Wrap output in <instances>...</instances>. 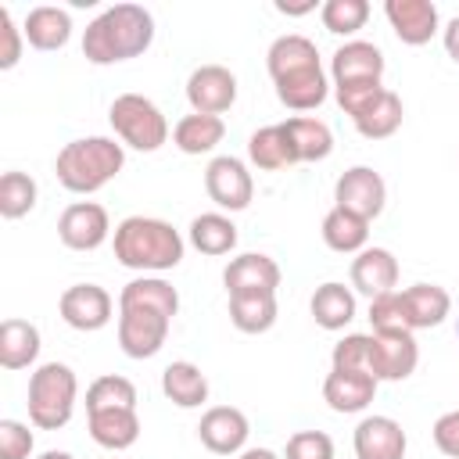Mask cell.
<instances>
[{"label":"cell","instance_id":"obj_1","mask_svg":"<svg viewBox=\"0 0 459 459\" xmlns=\"http://www.w3.org/2000/svg\"><path fill=\"white\" fill-rule=\"evenodd\" d=\"M154 39V18L140 4H115L100 11L82 32V54L93 65L140 57Z\"/></svg>","mask_w":459,"mask_h":459},{"label":"cell","instance_id":"obj_2","mask_svg":"<svg viewBox=\"0 0 459 459\" xmlns=\"http://www.w3.org/2000/svg\"><path fill=\"white\" fill-rule=\"evenodd\" d=\"M115 258L126 269L140 273H165L183 262V237L172 222L151 215H129L115 226Z\"/></svg>","mask_w":459,"mask_h":459},{"label":"cell","instance_id":"obj_3","mask_svg":"<svg viewBox=\"0 0 459 459\" xmlns=\"http://www.w3.org/2000/svg\"><path fill=\"white\" fill-rule=\"evenodd\" d=\"M122 165H126L122 143H115L111 136H82V140H72L57 151L54 172H57L65 190L93 194L104 183H111L122 172Z\"/></svg>","mask_w":459,"mask_h":459},{"label":"cell","instance_id":"obj_4","mask_svg":"<svg viewBox=\"0 0 459 459\" xmlns=\"http://www.w3.org/2000/svg\"><path fill=\"white\" fill-rule=\"evenodd\" d=\"M79 380L65 362H43L29 377V420L39 430H61L75 412Z\"/></svg>","mask_w":459,"mask_h":459},{"label":"cell","instance_id":"obj_5","mask_svg":"<svg viewBox=\"0 0 459 459\" xmlns=\"http://www.w3.org/2000/svg\"><path fill=\"white\" fill-rule=\"evenodd\" d=\"M111 129L118 133V140L133 151H158L169 140V122L161 115V108L154 100H147L143 93H122L111 100Z\"/></svg>","mask_w":459,"mask_h":459},{"label":"cell","instance_id":"obj_6","mask_svg":"<svg viewBox=\"0 0 459 459\" xmlns=\"http://www.w3.org/2000/svg\"><path fill=\"white\" fill-rule=\"evenodd\" d=\"M420 362V348L416 337L409 330H387V333H369V362L366 369L373 373V380H405L412 377Z\"/></svg>","mask_w":459,"mask_h":459},{"label":"cell","instance_id":"obj_7","mask_svg":"<svg viewBox=\"0 0 459 459\" xmlns=\"http://www.w3.org/2000/svg\"><path fill=\"white\" fill-rule=\"evenodd\" d=\"M204 190H208V197H212L219 208H226V212H244V208L251 204V197H255V179H251V172H247V165H244L240 158L219 154V158H212L208 169H204Z\"/></svg>","mask_w":459,"mask_h":459},{"label":"cell","instance_id":"obj_8","mask_svg":"<svg viewBox=\"0 0 459 459\" xmlns=\"http://www.w3.org/2000/svg\"><path fill=\"white\" fill-rule=\"evenodd\" d=\"M333 201H337V208L355 212V215H362L369 222V219H377L384 212L387 183L369 165H355V169L341 172V179L333 183Z\"/></svg>","mask_w":459,"mask_h":459},{"label":"cell","instance_id":"obj_9","mask_svg":"<svg viewBox=\"0 0 459 459\" xmlns=\"http://www.w3.org/2000/svg\"><path fill=\"white\" fill-rule=\"evenodd\" d=\"M172 319L154 308H122L118 312V344L129 359H151L165 348Z\"/></svg>","mask_w":459,"mask_h":459},{"label":"cell","instance_id":"obj_10","mask_svg":"<svg viewBox=\"0 0 459 459\" xmlns=\"http://www.w3.org/2000/svg\"><path fill=\"white\" fill-rule=\"evenodd\" d=\"M111 233V219L97 201H75L57 219V237L72 251H97Z\"/></svg>","mask_w":459,"mask_h":459},{"label":"cell","instance_id":"obj_11","mask_svg":"<svg viewBox=\"0 0 459 459\" xmlns=\"http://www.w3.org/2000/svg\"><path fill=\"white\" fill-rule=\"evenodd\" d=\"M186 100L197 115H222L237 100V75L222 65H201L186 79Z\"/></svg>","mask_w":459,"mask_h":459},{"label":"cell","instance_id":"obj_12","mask_svg":"<svg viewBox=\"0 0 459 459\" xmlns=\"http://www.w3.org/2000/svg\"><path fill=\"white\" fill-rule=\"evenodd\" d=\"M111 308H115L111 305V294L104 287H97V283H75L57 301L61 319L72 330H82V333H93V330L108 326L111 323Z\"/></svg>","mask_w":459,"mask_h":459},{"label":"cell","instance_id":"obj_13","mask_svg":"<svg viewBox=\"0 0 459 459\" xmlns=\"http://www.w3.org/2000/svg\"><path fill=\"white\" fill-rule=\"evenodd\" d=\"M247 434H251L247 416L240 409H233V405H212L197 423L201 445L208 452H215V455H237L247 445Z\"/></svg>","mask_w":459,"mask_h":459},{"label":"cell","instance_id":"obj_14","mask_svg":"<svg viewBox=\"0 0 459 459\" xmlns=\"http://www.w3.org/2000/svg\"><path fill=\"white\" fill-rule=\"evenodd\" d=\"M330 75H333V86H344V82H380L384 79V54H380L377 43L348 39L344 47L333 50Z\"/></svg>","mask_w":459,"mask_h":459},{"label":"cell","instance_id":"obj_15","mask_svg":"<svg viewBox=\"0 0 459 459\" xmlns=\"http://www.w3.org/2000/svg\"><path fill=\"white\" fill-rule=\"evenodd\" d=\"M384 14H387L394 36L409 47H423L437 32V7L430 0H387Z\"/></svg>","mask_w":459,"mask_h":459},{"label":"cell","instance_id":"obj_16","mask_svg":"<svg viewBox=\"0 0 459 459\" xmlns=\"http://www.w3.org/2000/svg\"><path fill=\"white\" fill-rule=\"evenodd\" d=\"M351 287L369 301L398 287V258L387 247H362L351 262Z\"/></svg>","mask_w":459,"mask_h":459},{"label":"cell","instance_id":"obj_17","mask_svg":"<svg viewBox=\"0 0 459 459\" xmlns=\"http://www.w3.org/2000/svg\"><path fill=\"white\" fill-rule=\"evenodd\" d=\"M222 283H226L230 294H255V290L276 294V287H280V265L269 255L247 251V255L230 258V265L222 269Z\"/></svg>","mask_w":459,"mask_h":459},{"label":"cell","instance_id":"obj_18","mask_svg":"<svg viewBox=\"0 0 459 459\" xmlns=\"http://www.w3.org/2000/svg\"><path fill=\"white\" fill-rule=\"evenodd\" d=\"M377 394L369 369H330L323 380V398L333 412H362Z\"/></svg>","mask_w":459,"mask_h":459},{"label":"cell","instance_id":"obj_19","mask_svg":"<svg viewBox=\"0 0 459 459\" xmlns=\"http://www.w3.org/2000/svg\"><path fill=\"white\" fill-rule=\"evenodd\" d=\"M405 430L391 416H366L355 427V455L359 459H405Z\"/></svg>","mask_w":459,"mask_h":459},{"label":"cell","instance_id":"obj_20","mask_svg":"<svg viewBox=\"0 0 459 459\" xmlns=\"http://www.w3.org/2000/svg\"><path fill=\"white\" fill-rule=\"evenodd\" d=\"M265 65H269V75L273 82L283 79V75H294V72H308V68H323L319 65V50L308 36H298V32H287V36H276L269 54H265Z\"/></svg>","mask_w":459,"mask_h":459},{"label":"cell","instance_id":"obj_21","mask_svg":"<svg viewBox=\"0 0 459 459\" xmlns=\"http://www.w3.org/2000/svg\"><path fill=\"white\" fill-rule=\"evenodd\" d=\"M247 158H251V165L262 169V172H276V169L298 165V151H294V143H290L283 122H280V126H262V129H255L251 140H247Z\"/></svg>","mask_w":459,"mask_h":459},{"label":"cell","instance_id":"obj_22","mask_svg":"<svg viewBox=\"0 0 459 459\" xmlns=\"http://www.w3.org/2000/svg\"><path fill=\"white\" fill-rule=\"evenodd\" d=\"M402 305H405L409 330H430L448 316L452 298L437 283H412V287L402 290Z\"/></svg>","mask_w":459,"mask_h":459},{"label":"cell","instance_id":"obj_23","mask_svg":"<svg viewBox=\"0 0 459 459\" xmlns=\"http://www.w3.org/2000/svg\"><path fill=\"white\" fill-rule=\"evenodd\" d=\"M161 391L172 405L179 409H197L208 402V377L201 373V366L179 359V362H169L161 369Z\"/></svg>","mask_w":459,"mask_h":459},{"label":"cell","instance_id":"obj_24","mask_svg":"<svg viewBox=\"0 0 459 459\" xmlns=\"http://www.w3.org/2000/svg\"><path fill=\"white\" fill-rule=\"evenodd\" d=\"M86 420H90V437L100 448L122 452V448L136 445V437H140L136 409H100V412H86Z\"/></svg>","mask_w":459,"mask_h":459},{"label":"cell","instance_id":"obj_25","mask_svg":"<svg viewBox=\"0 0 459 459\" xmlns=\"http://www.w3.org/2000/svg\"><path fill=\"white\" fill-rule=\"evenodd\" d=\"M118 308H154V312H161V316L172 319L179 312V294L161 276H136V280H129L122 287Z\"/></svg>","mask_w":459,"mask_h":459},{"label":"cell","instance_id":"obj_26","mask_svg":"<svg viewBox=\"0 0 459 459\" xmlns=\"http://www.w3.org/2000/svg\"><path fill=\"white\" fill-rule=\"evenodd\" d=\"M22 32L36 50H61L68 43V36H72V18H68V11L43 4V7H32L25 14Z\"/></svg>","mask_w":459,"mask_h":459},{"label":"cell","instance_id":"obj_27","mask_svg":"<svg viewBox=\"0 0 459 459\" xmlns=\"http://www.w3.org/2000/svg\"><path fill=\"white\" fill-rule=\"evenodd\" d=\"M326 93H330V82H326L323 68H308V72H294V75L276 79V97L290 111H312L326 100Z\"/></svg>","mask_w":459,"mask_h":459},{"label":"cell","instance_id":"obj_28","mask_svg":"<svg viewBox=\"0 0 459 459\" xmlns=\"http://www.w3.org/2000/svg\"><path fill=\"white\" fill-rule=\"evenodd\" d=\"M308 308H312V319H316L323 330H344V326L355 319V294H351L344 283L330 280V283H319V287H316Z\"/></svg>","mask_w":459,"mask_h":459},{"label":"cell","instance_id":"obj_29","mask_svg":"<svg viewBox=\"0 0 459 459\" xmlns=\"http://www.w3.org/2000/svg\"><path fill=\"white\" fill-rule=\"evenodd\" d=\"M39 355V330L29 319H4L0 323V366L25 369Z\"/></svg>","mask_w":459,"mask_h":459},{"label":"cell","instance_id":"obj_30","mask_svg":"<svg viewBox=\"0 0 459 459\" xmlns=\"http://www.w3.org/2000/svg\"><path fill=\"white\" fill-rule=\"evenodd\" d=\"M226 136V122L219 115H183L176 126H172V143L183 151V154H208L215 143H222Z\"/></svg>","mask_w":459,"mask_h":459},{"label":"cell","instance_id":"obj_31","mask_svg":"<svg viewBox=\"0 0 459 459\" xmlns=\"http://www.w3.org/2000/svg\"><path fill=\"white\" fill-rule=\"evenodd\" d=\"M323 240L330 251H341V255H355L366 247L369 240V222L355 212H344V208H330L323 215Z\"/></svg>","mask_w":459,"mask_h":459},{"label":"cell","instance_id":"obj_32","mask_svg":"<svg viewBox=\"0 0 459 459\" xmlns=\"http://www.w3.org/2000/svg\"><path fill=\"white\" fill-rule=\"evenodd\" d=\"M230 323L240 333H265L276 323V294L255 290V294H230Z\"/></svg>","mask_w":459,"mask_h":459},{"label":"cell","instance_id":"obj_33","mask_svg":"<svg viewBox=\"0 0 459 459\" xmlns=\"http://www.w3.org/2000/svg\"><path fill=\"white\" fill-rule=\"evenodd\" d=\"M283 129H287V136H290V143L298 151V161H323V158H330L333 133H330L326 122L308 118V115H298V118H287Z\"/></svg>","mask_w":459,"mask_h":459},{"label":"cell","instance_id":"obj_34","mask_svg":"<svg viewBox=\"0 0 459 459\" xmlns=\"http://www.w3.org/2000/svg\"><path fill=\"white\" fill-rule=\"evenodd\" d=\"M402 115H405L402 97H398L394 90H384V93H380L359 118H351V122H355V129H359L366 140H387L391 133H398Z\"/></svg>","mask_w":459,"mask_h":459},{"label":"cell","instance_id":"obj_35","mask_svg":"<svg viewBox=\"0 0 459 459\" xmlns=\"http://www.w3.org/2000/svg\"><path fill=\"white\" fill-rule=\"evenodd\" d=\"M190 244L201 255H230L237 247V226L222 212H204L190 222Z\"/></svg>","mask_w":459,"mask_h":459},{"label":"cell","instance_id":"obj_36","mask_svg":"<svg viewBox=\"0 0 459 459\" xmlns=\"http://www.w3.org/2000/svg\"><path fill=\"white\" fill-rule=\"evenodd\" d=\"M100 409H136V387L133 380L118 377V373H104L86 387V412H100Z\"/></svg>","mask_w":459,"mask_h":459},{"label":"cell","instance_id":"obj_37","mask_svg":"<svg viewBox=\"0 0 459 459\" xmlns=\"http://www.w3.org/2000/svg\"><path fill=\"white\" fill-rule=\"evenodd\" d=\"M36 208V179L25 172H4L0 176V215L4 219H22Z\"/></svg>","mask_w":459,"mask_h":459},{"label":"cell","instance_id":"obj_38","mask_svg":"<svg viewBox=\"0 0 459 459\" xmlns=\"http://www.w3.org/2000/svg\"><path fill=\"white\" fill-rule=\"evenodd\" d=\"M319 18H323V29H326V32H333V36H351V32H359V29L366 25L369 4H366V0H326L323 11H319Z\"/></svg>","mask_w":459,"mask_h":459},{"label":"cell","instance_id":"obj_39","mask_svg":"<svg viewBox=\"0 0 459 459\" xmlns=\"http://www.w3.org/2000/svg\"><path fill=\"white\" fill-rule=\"evenodd\" d=\"M369 323H373V333L409 330L405 305H402V290H387V294L373 298V301H369ZM409 333H412V330H409Z\"/></svg>","mask_w":459,"mask_h":459},{"label":"cell","instance_id":"obj_40","mask_svg":"<svg viewBox=\"0 0 459 459\" xmlns=\"http://www.w3.org/2000/svg\"><path fill=\"white\" fill-rule=\"evenodd\" d=\"M283 459H333V441L323 430H298L287 437Z\"/></svg>","mask_w":459,"mask_h":459},{"label":"cell","instance_id":"obj_41","mask_svg":"<svg viewBox=\"0 0 459 459\" xmlns=\"http://www.w3.org/2000/svg\"><path fill=\"white\" fill-rule=\"evenodd\" d=\"M333 90H337V104L344 108V115L359 118L387 86H380V82H344V86H333Z\"/></svg>","mask_w":459,"mask_h":459},{"label":"cell","instance_id":"obj_42","mask_svg":"<svg viewBox=\"0 0 459 459\" xmlns=\"http://www.w3.org/2000/svg\"><path fill=\"white\" fill-rule=\"evenodd\" d=\"M330 362H333V369H366V362H369V333H348L344 341H337Z\"/></svg>","mask_w":459,"mask_h":459},{"label":"cell","instance_id":"obj_43","mask_svg":"<svg viewBox=\"0 0 459 459\" xmlns=\"http://www.w3.org/2000/svg\"><path fill=\"white\" fill-rule=\"evenodd\" d=\"M32 430L18 420H0V459H29L32 455Z\"/></svg>","mask_w":459,"mask_h":459},{"label":"cell","instance_id":"obj_44","mask_svg":"<svg viewBox=\"0 0 459 459\" xmlns=\"http://www.w3.org/2000/svg\"><path fill=\"white\" fill-rule=\"evenodd\" d=\"M0 36H4V50H0V68L7 72V68H14L18 65V57H22V29L14 25V18H11V11L7 7H0Z\"/></svg>","mask_w":459,"mask_h":459},{"label":"cell","instance_id":"obj_45","mask_svg":"<svg viewBox=\"0 0 459 459\" xmlns=\"http://www.w3.org/2000/svg\"><path fill=\"white\" fill-rule=\"evenodd\" d=\"M434 445L448 459H459V409L455 412H441L434 420Z\"/></svg>","mask_w":459,"mask_h":459},{"label":"cell","instance_id":"obj_46","mask_svg":"<svg viewBox=\"0 0 459 459\" xmlns=\"http://www.w3.org/2000/svg\"><path fill=\"white\" fill-rule=\"evenodd\" d=\"M445 50H448V57L459 65V14L445 25Z\"/></svg>","mask_w":459,"mask_h":459},{"label":"cell","instance_id":"obj_47","mask_svg":"<svg viewBox=\"0 0 459 459\" xmlns=\"http://www.w3.org/2000/svg\"><path fill=\"white\" fill-rule=\"evenodd\" d=\"M240 459H280L273 448H247V452H240Z\"/></svg>","mask_w":459,"mask_h":459},{"label":"cell","instance_id":"obj_48","mask_svg":"<svg viewBox=\"0 0 459 459\" xmlns=\"http://www.w3.org/2000/svg\"><path fill=\"white\" fill-rule=\"evenodd\" d=\"M312 7H316V4H294V7H290V4H276V11H283V14H305V11H312Z\"/></svg>","mask_w":459,"mask_h":459},{"label":"cell","instance_id":"obj_49","mask_svg":"<svg viewBox=\"0 0 459 459\" xmlns=\"http://www.w3.org/2000/svg\"><path fill=\"white\" fill-rule=\"evenodd\" d=\"M39 459H75L72 452H57V448H50V452H43Z\"/></svg>","mask_w":459,"mask_h":459},{"label":"cell","instance_id":"obj_50","mask_svg":"<svg viewBox=\"0 0 459 459\" xmlns=\"http://www.w3.org/2000/svg\"><path fill=\"white\" fill-rule=\"evenodd\" d=\"M455 333H459V323H455Z\"/></svg>","mask_w":459,"mask_h":459}]
</instances>
